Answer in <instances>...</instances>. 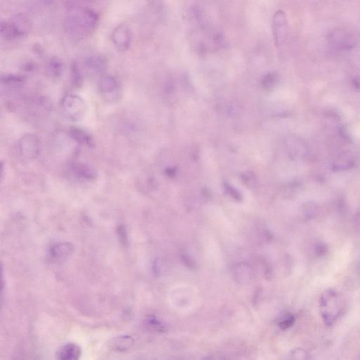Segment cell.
<instances>
[{
  "label": "cell",
  "instance_id": "obj_1",
  "mask_svg": "<svg viewBox=\"0 0 360 360\" xmlns=\"http://www.w3.org/2000/svg\"><path fill=\"white\" fill-rule=\"evenodd\" d=\"M64 23V31L70 38L82 40L87 38L97 28L99 16L90 8L69 10Z\"/></svg>",
  "mask_w": 360,
  "mask_h": 360
},
{
  "label": "cell",
  "instance_id": "obj_2",
  "mask_svg": "<svg viewBox=\"0 0 360 360\" xmlns=\"http://www.w3.org/2000/svg\"><path fill=\"white\" fill-rule=\"evenodd\" d=\"M343 308L342 297L333 290L325 292L321 297V314L325 324L328 326H332L337 320Z\"/></svg>",
  "mask_w": 360,
  "mask_h": 360
},
{
  "label": "cell",
  "instance_id": "obj_3",
  "mask_svg": "<svg viewBox=\"0 0 360 360\" xmlns=\"http://www.w3.org/2000/svg\"><path fill=\"white\" fill-rule=\"evenodd\" d=\"M31 29V22L26 16L18 14L1 25L2 37L7 40L18 39L26 36Z\"/></svg>",
  "mask_w": 360,
  "mask_h": 360
},
{
  "label": "cell",
  "instance_id": "obj_4",
  "mask_svg": "<svg viewBox=\"0 0 360 360\" xmlns=\"http://www.w3.org/2000/svg\"><path fill=\"white\" fill-rule=\"evenodd\" d=\"M64 113L70 120H82L87 111V106L81 97L75 95H66L62 100Z\"/></svg>",
  "mask_w": 360,
  "mask_h": 360
},
{
  "label": "cell",
  "instance_id": "obj_5",
  "mask_svg": "<svg viewBox=\"0 0 360 360\" xmlns=\"http://www.w3.org/2000/svg\"><path fill=\"white\" fill-rule=\"evenodd\" d=\"M273 32L276 45H283L287 38L288 23L285 13L282 10L275 13L273 16Z\"/></svg>",
  "mask_w": 360,
  "mask_h": 360
},
{
  "label": "cell",
  "instance_id": "obj_6",
  "mask_svg": "<svg viewBox=\"0 0 360 360\" xmlns=\"http://www.w3.org/2000/svg\"><path fill=\"white\" fill-rule=\"evenodd\" d=\"M331 45L336 49H350L357 43V38L349 31L336 30L329 35Z\"/></svg>",
  "mask_w": 360,
  "mask_h": 360
},
{
  "label": "cell",
  "instance_id": "obj_7",
  "mask_svg": "<svg viewBox=\"0 0 360 360\" xmlns=\"http://www.w3.org/2000/svg\"><path fill=\"white\" fill-rule=\"evenodd\" d=\"M19 149L21 155L25 159H36L40 152L39 139L32 134L23 136L20 140Z\"/></svg>",
  "mask_w": 360,
  "mask_h": 360
},
{
  "label": "cell",
  "instance_id": "obj_8",
  "mask_svg": "<svg viewBox=\"0 0 360 360\" xmlns=\"http://www.w3.org/2000/svg\"><path fill=\"white\" fill-rule=\"evenodd\" d=\"M74 251V246L70 242H58L49 248V260L54 262H62L69 258Z\"/></svg>",
  "mask_w": 360,
  "mask_h": 360
},
{
  "label": "cell",
  "instance_id": "obj_9",
  "mask_svg": "<svg viewBox=\"0 0 360 360\" xmlns=\"http://www.w3.org/2000/svg\"><path fill=\"white\" fill-rule=\"evenodd\" d=\"M111 38L117 50L127 51L131 45L132 33L126 25H119L113 31Z\"/></svg>",
  "mask_w": 360,
  "mask_h": 360
},
{
  "label": "cell",
  "instance_id": "obj_10",
  "mask_svg": "<svg viewBox=\"0 0 360 360\" xmlns=\"http://www.w3.org/2000/svg\"><path fill=\"white\" fill-rule=\"evenodd\" d=\"M356 163V158L351 152H343L336 156L334 159L332 167L334 170L344 171L353 168Z\"/></svg>",
  "mask_w": 360,
  "mask_h": 360
},
{
  "label": "cell",
  "instance_id": "obj_11",
  "mask_svg": "<svg viewBox=\"0 0 360 360\" xmlns=\"http://www.w3.org/2000/svg\"><path fill=\"white\" fill-rule=\"evenodd\" d=\"M81 353V349L78 345L68 343L59 349L56 355L61 360H76L80 357Z\"/></svg>",
  "mask_w": 360,
  "mask_h": 360
},
{
  "label": "cell",
  "instance_id": "obj_12",
  "mask_svg": "<svg viewBox=\"0 0 360 360\" xmlns=\"http://www.w3.org/2000/svg\"><path fill=\"white\" fill-rule=\"evenodd\" d=\"M72 172L73 174L80 179L91 181L96 179L97 174L93 168L82 163H77L73 165Z\"/></svg>",
  "mask_w": 360,
  "mask_h": 360
},
{
  "label": "cell",
  "instance_id": "obj_13",
  "mask_svg": "<svg viewBox=\"0 0 360 360\" xmlns=\"http://www.w3.org/2000/svg\"><path fill=\"white\" fill-rule=\"evenodd\" d=\"M70 136L72 137L78 144L87 146L89 148H93L95 146V142L93 137H91L84 130L78 128H72L69 130Z\"/></svg>",
  "mask_w": 360,
  "mask_h": 360
},
{
  "label": "cell",
  "instance_id": "obj_14",
  "mask_svg": "<svg viewBox=\"0 0 360 360\" xmlns=\"http://www.w3.org/2000/svg\"><path fill=\"white\" fill-rule=\"evenodd\" d=\"M134 340L128 336H121L111 340L110 346L117 351H126L133 345Z\"/></svg>",
  "mask_w": 360,
  "mask_h": 360
},
{
  "label": "cell",
  "instance_id": "obj_15",
  "mask_svg": "<svg viewBox=\"0 0 360 360\" xmlns=\"http://www.w3.org/2000/svg\"><path fill=\"white\" fill-rule=\"evenodd\" d=\"M99 88L101 93L104 95H111L115 93L118 88V83L116 79L112 76H104L101 79L99 83Z\"/></svg>",
  "mask_w": 360,
  "mask_h": 360
},
{
  "label": "cell",
  "instance_id": "obj_16",
  "mask_svg": "<svg viewBox=\"0 0 360 360\" xmlns=\"http://www.w3.org/2000/svg\"><path fill=\"white\" fill-rule=\"evenodd\" d=\"M85 66L91 72L98 73L106 69V62L102 58L93 56L86 60Z\"/></svg>",
  "mask_w": 360,
  "mask_h": 360
},
{
  "label": "cell",
  "instance_id": "obj_17",
  "mask_svg": "<svg viewBox=\"0 0 360 360\" xmlns=\"http://www.w3.org/2000/svg\"><path fill=\"white\" fill-rule=\"evenodd\" d=\"M2 82L7 87L12 89H18L23 87L25 83V79L18 75H7L2 78Z\"/></svg>",
  "mask_w": 360,
  "mask_h": 360
},
{
  "label": "cell",
  "instance_id": "obj_18",
  "mask_svg": "<svg viewBox=\"0 0 360 360\" xmlns=\"http://www.w3.org/2000/svg\"><path fill=\"white\" fill-rule=\"evenodd\" d=\"M95 0H64L66 7L69 10L73 9L89 8L88 5H91Z\"/></svg>",
  "mask_w": 360,
  "mask_h": 360
},
{
  "label": "cell",
  "instance_id": "obj_19",
  "mask_svg": "<svg viewBox=\"0 0 360 360\" xmlns=\"http://www.w3.org/2000/svg\"><path fill=\"white\" fill-rule=\"evenodd\" d=\"M276 82L277 75L274 74V73H269V74L266 75L263 80H262V86L265 89H271V88L274 87Z\"/></svg>",
  "mask_w": 360,
  "mask_h": 360
},
{
  "label": "cell",
  "instance_id": "obj_20",
  "mask_svg": "<svg viewBox=\"0 0 360 360\" xmlns=\"http://www.w3.org/2000/svg\"><path fill=\"white\" fill-rule=\"evenodd\" d=\"M146 322H147L148 326L154 328V329L159 331V332H164L165 330V326H163L162 323L158 320V319H156V317H153V316H151V317H148L147 320H146Z\"/></svg>",
  "mask_w": 360,
  "mask_h": 360
},
{
  "label": "cell",
  "instance_id": "obj_21",
  "mask_svg": "<svg viewBox=\"0 0 360 360\" xmlns=\"http://www.w3.org/2000/svg\"><path fill=\"white\" fill-rule=\"evenodd\" d=\"M316 213H317V207L314 203H308L304 205L303 213L307 219H311L315 216Z\"/></svg>",
  "mask_w": 360,
  "mask_h": 360
},
{
  "label": "cell",
  "instance_id": "obj_22",
  "mask_svg": "<svg viewBox=\"0 0 360 360\" xmlns=\"http://www.w3.org/2000/svg\"><path fill=\"white\" fill-rule=\"evenodd\" d=\"M61 71H62V66L57 61H52L49 63L48 71L51 75L54 77L58 76L61 74Z\"/></svg>",
  "mask_w": 360,
  "mask_h": 360
},
{
  "label": "cell",
  "instance_id": "obj_23",
  "mask_svg": "<svg viewBox=\"0 0 360 360\" xmlns=\"http://www.w3.org/2000/svg\"><path fill=\"white\" fill-rule=\"evenodd\" d=\"M294 317L293 315H289L279 323V327L283 330L288 329L294 324Z\"/></svg>",
  "mask_w": 360,
  "mask_h": 360
},
{
  "label": "cell",
  "instance_id": "obj_24",
  "mask_svg": "<svg viewBox=\"0 0 360 360\" xmlns=\"http://www.w3.org/2000/svg\"><path fill=\"white\" fill-rule=\"evenodd\" d=\"M242 179H243L244 183L247 185L248 186H253L256 183V178L255 174L253 172H246L242 175Z\"/></svg>",
  "mask_w": 360,
  "mask_h": 360
},
{
  "label": "cell",
  "instance_id": "obj_25",
  "mask_svg": "<svg viewBox=\"0 0 360 360\" xmlns=\"http://www.w3.org/2000/svg\"><path fill=\"white\" fill-rule=\"evenodd\" d=\"M292 357L296 359H306L308 358V354L303 349L297 348L292 352Z\"/></svg>",
  "mask_w": 360,
  "mask_h": 360
},
{
  "label": "cell",
  "instance_id": "obj_26",
  "mask_svg": "<svg viewBox=\"0 0 360 360\" xmlns=\"http://www.w3.org/2000/svg\"><path fill=\"white\" fill-rule=\"evenodd\" d=\"M225 189L227 191V192L229 193V195L232 196V197L235 198V199L240 201L241 198H241L240 194L238 192L237 190H236V189L233 188L232 187L229 185H226Z\"/></svg>",
  "mask_w": 360,
  "mask_h": 360
},
{
  "label": "cell",
  "instance_id": "obj_27",
  "mask_svg": "<svg viewBox=\"0 0 360 360\" xmlns=\"http://www.w3.org/2000/svg\"><path fill=\"white\" fill-rule=\"evenodd\" d=\"M316 254L319 255V256H322L326 254L327 252V246L325 245L324 244H319L316 246L315 248Z\"/></svg>",
  "mask_w": 360,
  "mask_h": 360
},
{
  "label": "cell",
  "instance_id": "obj_28",
  "mask_svg": "<svg viewBox=\"0 0 360 360\" xmlns=\"http://www.w3.org/2000/svg\"><path fill=\"white\" fill-rule=\"evenodd\" d=\"M183 260L184 262H185V264H186L187 266H188V267L192 268L194 267V263H193L192 260H191L188 256H187V255H184V256H183Z\"/></svg>",
  "mask_w": 360,
  "mask_h": 360
},
{
  "label": "cell",
  "instance_id": "obj_29",
  "mask_svg": "<svg viewBox=\"0 0 360 360\" xmlns=\"http://www.w3.org/2000/svg\"><path fill=\"white\" fill-rule=\"evenodd\" d=\"M355 227L358 231H360V213H358L355 216Z\"/></svg>",
  "mask_w": 360,
  "mask_h": 360
}]
</instances>
